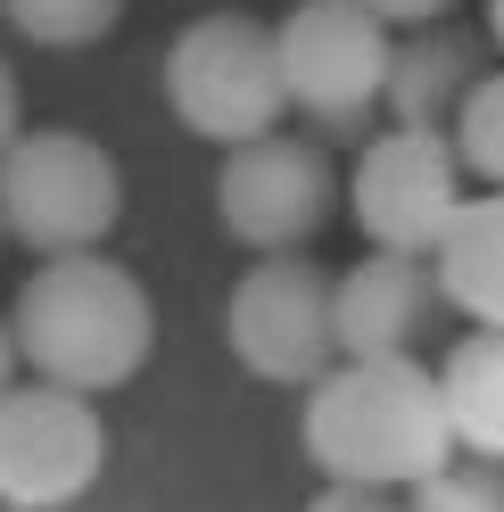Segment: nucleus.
Wrapping results in <instances>:
<instances>
[{"instance_id":"9","label":"nucleus","mask_w":504,"mask_h":512,"mask_svg":"<svg viewBox=\"0 0 504 512\" xmlns=\"http://www.w3.org/2000/svg\"><path fill=\"white\" fill-rule=\"evenodd\" d=\"M348 190V215L364 223L372 248H397V256H430V240L447 232V215L463 207V166H455V141L447 133H389L356 141V174L339 182Z\"/></svg>"},{"instance_id":"1","label":"nucleus","mask_w":504,"mask_h":512,"mask_svg":"<svg viewBox=\"0 0 504 512\" xmlns=\"http://www.w3.org/2000/svg\"><path fill=\"white\" fill-rule=\"evenodd\" d=\"M306 463L339 488H389L405 496L422 471L455 455L438 380L422 356H339L323 380H306Z\"/></svg>"},{"instance_id":"16","label":"nucleus","mask_w":504,"mask_h":512,"mask_svg":"<svg viewBox=\"0 0 504 512\" xmlns=\"http://www.w3.org/2000/svg\"><path fill=\"white\" fill-rule=\"evenodd\" d=\"M405 512H504V463L488 455H447L405 488Z\"/></svg>"},{"instance_id":"7","label":"nucleus","mask_w":504,"mask_h":512,"mask_svg":"<svg viewBox=\"0 0 504 512\" xmlns=\"http://www.w3.org/2000/svg\"><path fill=\"white\" fill-rule=\"evenodd\" d=\"M224 339L232 356L273 380V389H306L339 364V339H331V273L314 256H257L232 298H224Z\"/></svg>"},{"instance_id":"3","label":"nucleus","mask_w":504,"mask_h":512,"mask_svg":"<svg viewBox=\"0 0 504 512\" xmlns=\"http://www.w3.org/2000/svg\"><path fill=\"white\" fill-rule=\"evenodd\" d=\"M124 223V166L91 133L42 124L0 149V240L34 256H83Z\"/></svg>"},{"instance_id":"12","label":"nucleus","mask_w":504,"mask_h":512,"mask_svg":"<svg viewBox=\"0 0 504 512\" xmlns=\"http://www.w3.org/2000/svg\"><path fill=\"white\" fill-rule=\"evenodd\" d=\"M430 281L471 331H504V190H463L447 232L430 240Z\"/></svg>"},{"instance_id":"8","label":"nucleus","mask_w":504,"mask_h":512,"mask_svg":"<svg viewBox=\"0 0 504 512\" xmlns=\"http://www.w3.org/2000/svg\"><path fill=\"white\" fill-rule=\"evenodd\" d=\"M108 422L75 389H0V504L9 512H67L100 488Z\"/></svg>"},{"instance_id":"4","label":"nucleus","mask_w":504,"mask_h":512,"mask_svg":"<svg viewBox=\"0 0 504 512\" xmlns=\"http://www.w3.org/2000/svg\"><path fill=\"white\" fill-rule=\"evenodd\" d=\"M273 67H281V100L306 116V141H372L381 116V75H389V25L356 9V0H298L273 25Z\"/></svg>"},{"instance_id":"13","label":"nucleus","mask_w":504,"mask_h":512,"mask_svg":"<svg viewBox=\"0 0 504 512\" xmlns=\"http://www.w3.org/2000/svg\"><path fill=\"white\" fill-rule=\"evenodd\" d=\"M430 380H438V413H447L455 455L504 463V331H463Z\"/></svg>"},{"instance_id":"5","label":"nucleus","mask_w":504,"mask_h":512,"mask_svg":"<svg viewBox=\"0 0 504 512\" xmlns=\"http://www.w3.org/2000/svg\"><path fill=\"white\" fill-rule=\"evenodd\" d=\"M166 108L182 133L215 149H240L257 133H281V67H273V25L248 9H207L166 42Z\"/></svg>"},{"instance_id":"2","label":"nucleus","mask_w":504,"mask_h":512,"mask_svg":"<svg viewBox=\"0 0 504 512\" xmlns=\"http://www.w3.org/2000/svg\"><path fill=\"white\" fill-rule=\"evenodd\" d=\"M9 339H17V364H34V380L75 389V397H108L149 364L157 306L141 290V273L100 248L42 256V273L9 306Z\"/></svg>"},{"instance_id":"19","label":"nucleus","mask_w":504,"mask_h":512,"mask_svg":"<svg viewBox=\"0 0 504 512\" xmlns=\"http://www.w3.org/2000/svg\"><path fill=\"white\" fill-rule=\"evenodd\" d=\"M25 133V91H17V75L9 67H0V149H9Z\"/></svg>"},{"instance_id":"15","label":"nucleus","mask_w":504,"mask_h":512,"mask_svg":"<svg viewBox=\"0 0 504 512\" xmlns=\"http://www.w3.org/2000/svg\"><path fill=\"white\" fill-rule=\"evenodd\" d=\"M447 141H455L463 182L504 190V67H488V75H480V91H471V100H463V116L447 124Z\"/></svg>"},{"instance_id":"18","label":"nucleus","mask_w":504,"mask_h":512,"mask_svg":"<svg viewBox=\"0 0 504 512\" xmlns=\"http://www.w3.org/2000/svg\"><path fill=\"white\" fill-rule=\"evenodd\" d=\"M306 512H405V496H389V488H339V479H323V496H314Z\"/></svg>"},{"instance_id":"10","label":"nucleus","mask_w":504,"mask_h":512,"mask_svg":"<svg viewBox=\"0 0 504 512\" xmlns=\"http://www.w3.org/2000/svg\"><path fill=\"white\" fill-rule=\"evenodd\" d=\"M447 323V298L430 281V256L372 248L364 265L331 273V339L339 356H422Z\"/></svg>"},{"instance_id":"6","label":"nucleus","mask_w":504,"mask_h":512,"mask_svg":"<svg viewBox=\"0 0 504 512\" xmlns=\"http://www.w3.org/2000/svg\"><path fill=\"white\" fill-rule=\"evenodd\" d=\"M215 215L224 232L257 256H298L306 240H323V223L339 215V174L331 149L306 133H257L224 149V174H215Z\"/></svg>"},{"instance_id":"11","label":"nucleus","mask_w":504,"mask_h":512,"mask_svg":"<svg viewBox=\"0 0 504 512\" xmlns=\"http://www.w3.org/2000/svg\"><path fill=\"white\" fill-rule=\"evenodd\" d=\"M488 67H496L488 34H471V25H414L405 42H389L381 108H389V124H405V133H447Z\"/></svg>"},{"instance_id":"14","label":"nucleus","mask_w":504,"mask_h":512,"mask_svg":"<svg viewBox=\"0 0 504 512\" xmlns=\"http://www.w3.org/2000/svg\"><path fill=\"white\" fill-rule=\"evenodd\" d=\"M0 17L42 50H91L124 25V0H0Z\"/></svg>"},{"instance_id":"21","label":"nucleus","mask_w":504,"mask_h":512,"mask_svg":"<svg viewBox=\"0 0 504 512\" xmlns=\"http://www.w3.org/2000/svg\"><path fill=\"white\" fill-rule=\"evenodd\" d=\"M488 50L504 58V0H488Z\"/></svg>"},{"instance_id":"20","label":"nucleus","mask_w":504,"mask_h":512,"mask_svg":"<svg viewBox=\"0 0 504 512\" xmlns=\"http://www.w3.org/2000/svg\"><path fill=\"white\" fill-rule=\"evenodd\" d=\"M0 389H17V339H9V314H0Z\"/></svg>"},{"instance_id":"17","label":"nucleus","mask_w":504,"mask_h":512,"mask_svg":"<svg viewBox=\"0 0 504 512\" xmlns=\"http://www.w3.org/2000/svg\"><path fill=\"white\" fill-rule=\"evenodd\" d=\"M356 9H372L381 25H397V34H414V25H447L455 0H356Z\"/></svg>"}]
</instances>
